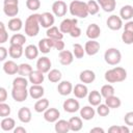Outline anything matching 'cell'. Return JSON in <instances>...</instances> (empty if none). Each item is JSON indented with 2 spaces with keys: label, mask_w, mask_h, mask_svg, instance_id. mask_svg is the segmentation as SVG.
I'll use <instances>...</instances> for the list:
<instances>
[{
  "label": "cell",
  "mask_w": 133,
  "mask_h": 133,
  "mask_svg": "<svg viewBox=\"0 0 133 133\" xmlns=\"http://www.w3.org/2000/svg\"><path fill=\"white\" fill-rule=\"evenodd\" d=\"M39 14L30 15L25 22V33L28 36H36L39 32Z\"/></svg>",
  "instance_id": "cell-1"
},
{
  "label": "cell",
  "mask_w": 133,
  "mask_h": 133,
  "mask_svg": "<svg viewBox=\"0 0 133 133\" xmlns=\"http://www.w3.org/2000/svg\"><path fill=\"white\" fill-rule=\"evenodd\" d=\"M104 77L108 83L122 82L127 78V71L122 66H115L111 70L106 71Z\"/></svg>",
  "instance_id": "cell-2"
},
{
  "label": "cell",
  "mask_w": 133,
  "mask_h": 133,
  "mask_svg": "<svg viewBox=\"0 0 133 133\" xmlns=\"http://www.w3.org/2000/svg\"><path fill=\"white\" fill-rule=\"evenodd\" d=\"M70 12L72 16L74 17H78V18H86L89 14H88V9H87V4L83 1H79V0H74L70 3L69 6Z\"/></svg>",
  "instance_id": "cell-3"
},
{
  "label": "cell",
  "mask_w": 133,
  "mask_h": 133,
  "mask_svg": "<svg viewBox=\"0 0 133 133\" xmlns=\"http://www.w3.org/2000/svg\"><path fill=\"white\" fill-rule=\"evenodd\" d=\"M104 59L108 64L116 65L117 63L121 62L122 54H121L119 50H117L116 48H109L104 53Z\"/></svg>",
  "instance_id": "cell-4"
},
{
  "label": "cell",
  "mask_w": 133,
  "mask_h": 133,
  "mask_svg": "<svg viewBox=\"0 0 133 133\" xmlns=\"http://www.w3.org/2000/svg\"><path fill=\"white\" fill-rule=\"evenodd\" d=\"M29 90L27 87H15L12 86L11 89V97L16 102H24L28 97Z\"/></svg>",
  "instance_id": "cell-5"
},
{
  "label": "cell",
  "mask_w": 133,
  "mask_h": 133,
  "mask_svg": "<svg viewBox=\"0 0 133 133\" xmlns=\"http://www.w3.org/2000/svg\"><path fill=\"white\" fill-rule=\"evenodd\" d=\"M68 10L66 3L62 0H57L52 4V11L56 17H64Z\"/></svg>",
  "instance_id": "cell-6"
},
{
  "label": "cell",
  "mask_w": 133,
  "mask_h": 133,
  "mask_svg": "<svg viewBox=\"0 0 133 133\" xmlns=\"http://www.w3.org/2000/svg\"><path fill=\"white\" fill-rule=\"evenodd\" d=\"M106 24H107L108 28L111 30H119L123 27V20L121 17H118L116 15H112V16L108 17Z\"/></svg>",
  "instance_id": "cell-7"
},
{
  "label": "cell",
  "mask_w": 133,
  "mask_h": 133,
  "mask_svg": "<svg viewBox=\"0 0 133 133\" xmlns=\"http://www.w3.org/2000/svg\"><path fill=\"white\" fill-rule=\"evenodd\" d=\"M54 15L49 12V11H46V12H43L39 16V23H41V26L44 27V28H50L52 27V25L54 24Z\"/></svg>",
  "instance_id": "cell-8"
},
{
  "label": "cell",
  "mask_w": 133,
  "mask_h": 133,
  "mask_svg": "<svg viewBox=\"0 0 133 133\" xmlns=\"http://www.w3.org/2000/svg\"><path fill=\"white\" fill-rule=\"evenodd\" d=\"M84 50H85V53L89 56L96 55L100 50V43L97 42L96 39H89L85 43Z\"/></svg>",
  "instance_id": "cell-9"
},
{
  "label": "cell",
  "mask_w": 133,
  "mask_h": 133,
  "mask_svg": "<svg viewBox=\"0 0 133 133\" xmlns=\"http://www.w3.org/2000/svg\"><path fill=\"white\" fill-rule=\"evenodd\" d=\"M62 107H63V110L64 111L69 112V113H74V112H76V111L79 110L80 104H79V102L77 100L70 98V99H68V100H65L63 102Z\"/></svg>",
  "instance_id": "cell-10"
},
{
  "label": "cell",
  "mask_w": 133,
  "mask_h": 133,
  "mask_svg": "<svg viewBox=\"0 0 133 133\" xmlns=\"http://www.w3.org/2000/svg\"><path fill=\"white\" fill-rule=\"evenodd\" d=\"M77 23H78L77 19H64V20L60 23L59 29H60V31H61L62 33H70L71 30H72L75 26H77Z\"/></svg>",
  "instance_id": "cell-11"
},
{
  "label": "cell",
  "mask_w": 133,
  "mask_h": 133,
  "mask_svg": "<svg viewBox=\"0 0 133 133\" xmlns=\"http://www.w3.org/2000/svg\"><path fill=\"white\" fill-rule=\"evenodd\" d=\"M59 62L62 65H70L74 60V54L69 50H62L58 54Z\"/></svg>",
  "instance_id": "cell-12"
},
{
  "label": "cell",
  "mask_w": 133,
  "mask_h": 133,
  "mask_svg": "<svg viewBox=\"0 0 133 133\" xmlns=\"http://www.w3.org/2000/svg\"><path fill=\"white\" fill-rule=\"evenodd\" d=\"M51 64H52V63H51L50 58H48V57H46V56L41 57V58H38L37 61H36V70L43 72L44 74H45V73H48V72L50 71V69H51Z\"/></svg>",
  "instance_id": "cell-13"
},
{
  "label": "cell",
  "mask_w": 133,
  "mask_h": 133,
  "mask_svg": "<svg viewBox=\"0 0 133 133\" xmlns=\"http://www.w3.org/2000/svg\"><path fill=\"white\" fill-rule=\"evenodd\" d=\"M60 116V112L58 109L56 108H48L45 112H44V118L45 121L49 122V123H55L58 121Z\"/></svg>",
  "instance_id": "cell-14"
},
{
  "label": "cell",
  "mask_w": 133,
  "mask_h": 133,
  "mask_svg": "<svg viewBox=\"0 0 133 133\" xmlns=\"http://www.w3.org/2000/svg\"><path fill=\"white\" fill-rule=\"evenodd\" d=\"M79 79H80V81L82 83H86V84L92 83L95 81V79H96V74L91 70H84V71H82L80 73Z\"/></svg>",
  "instance_id": "cell-15"
},
{
  "label": "cell",
  "mask_w": 133,
  "mask_h": 133,
  "mask_svg": "<svg viewBox=\"0 0 133 133\" xmlns=\"http://www.w3.org/2000/svg\"><path fill=\"white\" fill-rule=\"evenodd\" d=\"M73 94L75 95L76 98L78 99H83L88 95V89L87 86L84 83H78L75 85V87L73 88Z\"/></svg>",
  "instance_id": "cell-16"
},
{
  "label": "cell",
  "mask_w": 133,
  "mask_h": 133,
  "mask_svg": "<svg viewBox=\"0 0 133 133\" xmlns=\"http://www.w3.org/2000/svg\"><path fill=\"white\" fill-rule=\"evenodd\" d=\"M45 94V89L41 84H32V86H30L29 88V95L32 99L37 100L41 99Z\"/></svg>",
  "instance_id": "cell-17"
},
{
  "label": "cell",
  "mask_w": 133,
  "mask_h": 133,
  "mask_svg": "<svg viewBox=\"0 0 133 133\" xmlns=\"http://www.w3.org/2000/svg\"><path fill=\"white\" fill-rule=\"evenodd\" d=\"M101 34V29L99 27V25L92 23L90 25H88V27L86 28V35L89 39H96L100 36Z\"/></svg>",
  "instance_id": "cell-18"
},
{
  "label": "cell",
  "mask_w": 133,
  "mask_h": 133,
  "mask_svg": "<svg viewBox=\"0 0 133 133\" xmlns=\"http://www.w3.org/2000/svg\"><path fill=\"white\" fill-rule=\"evenodd\" d=\"M31 117H32L31 111H30V109L28 107H21L19 109V111H18V118L20 119V122L27 124V123H29L31 121Z\"/></svg>",
  "instance_id": "cell-19"
},
{
  "label": "cell",
  "mask_w": 133,
  "mask_h": 133,
  "mask_svg": "<svg viewBox=\"0 0 133 133\" xmlns=\"http://www.w3.org/2000/svg\"><path fill=\"white\" fill-rule=\"evenodd\" d=\"M3 71L7 75H15L19 72V65L14 60H7L3 63Z\"/></svg>",
  "instance_id": "cell-20"
},
{
  "label": "cell",
  "mask_w": 133,
  "mask_h": 133,
  "mask_svg": "<svg viewBox=\"0 0 133 133\" xmlns=\"http://www.w3.org/2000/svg\"><path fill=\"white\" fill-rule=\"evenodd\" d=\"M53 48L52 46V38L50 37H46V38H42L38 42V49L42 53L47 54L51 51V49Z\"/></svg>",
  "instance_id": "cell-21"
},
{
  "label": "cell",
  "mask_w": 133,
  "mask_h": 133,
  "mask_svg": "<svg viewBox=\"0 0 133 133\" xmlns=\"http://www.w3.org/2000/svg\"><path fill=\"white\" fill-rule=\"evenodd\" d=\"M44 73L36 70V71H32V73L28 76V80L30 83L32 84H42L44 82Z\"/></svg>",
  "instance_id": "cell-22"
},
{
  "label": "cell",
  "mask_w": 133,
  "mask_h": 133,
  "mask_svg": "<svg viewBox=\"0 0 133 133\" xmlns=\"http://www.w3.org/2000/svg\"><path fill=\"white\" fill-rule=\"evenodd\" d=\"M57 90L61 96H68L73 91V85L70 81H61L57 86Z\"/></svg>",
  "instance_id": "cell-23"
},
{
  "label": "cell",
  "mask_w": 133,
  "mask_h": 133,
  "mask_svg": "<svg viewBox=\"0 0 133 133\" xmlns=\"http://www.w3.org/2000/svg\"><path fill=\"white\" fill-rule=\"evenodd\" d=\"M54 129L57 133H68L69 131H71L70 123L65 119H58L57 122H55Z\"/></svg>",
  "instance_id": "cell-24"
},
{
  "label": "cell",
  "mask_w": 133,
  "mask_h": 133,
  "mask_svg": "<svg viewBox=\"0 0 133 133\" xmlns=\"http://www.w3.org/2000/svg\"><path fill=\"white\" fill-rule=\"evenodd\" d=\"M23 52H24V49H23V46H21V45H10L8 48L9 56L15 59L20 58L23 55Z\"/></svg>",
  "instance_id": "cell-25"
},
{
  "label": "cell",
  "mask_w": 133,
  "mask_h": 133,
  "mask_svg": "<svg viewBox=\"0 0 133 133\" xmlns=\"http://www.w3.org/2000/svg\"><path fill=\"white\" fill-rule=\"evenodd\" d=\"M38 51H39V49L35 45H28L25 48L24 53H25V56H26L27 59L33 60L38 56Z\"/></svg>",
  "instance_id": "cell-26"
},
{
  "label": "cell",
  "mask_w": 133,
  "mask_h": 133,
  "mask_svg": "<svg viewBox=\"0 0 133 133\" xmlns=\"http://www.w3.org/2000/svg\"><path fill=\"white\" fill-rule=\"evenodd\" d=\"M96 114V110L91 106H84L80 109V116L85 121L92 119Z\"/></svg>",
  "instance_id": "cell-27"
},
{
  "label": "cell",
  "mask_w": 133,
  "mask_h": 133,
  "mask_svg": "<svg viewBox=\"0 0 133 133\" xmlns=\"http://www.w3.org/2000/svg\"><path fill=\"white\" fill-rule=\"evenodd\" d=\"M98 3L106 12H111L115 9L116 1L115 0H98Z\"/></svg>",
  "instance_id": "cell-28"
},
{
  "label": "cell",
  "mask_w": 133,
  "mask_h": 133,
  "mask_svg": "<svg viewBox=\"0 0 133 133\" xmlns=\"http://www.w3.org/2000/svg\"><path fill=\"white\" fill-rule=\"evenodd\" d=\"M46 34H47V37H50L53 39H62V37H63V33L56 26H52V27L48 28Z\"/></svg>",
  "instance_id": "cell-29"
},
{
  "label": "cell",
  "mask_w": 133,
  "mask_h": 133,
  "mask_svg": "<svg viewBox=\"0 0 133 133\" xmlns=\"http://www.w3.org/2000/svg\"><path fill=\"white\" fill-rule=\"evenodd\" d=\"M101 101H102V95L98 90H91L88 94V103L91 106H98L99 104H101Z\"/></svg>",
  "instance_id": "cell-30"
},
{
  "label": "cell",
  "mask_w": 133,
  "mask_h": 133,
  "mask_svg": "<svg viewBox=\"0 0 133 133\" xmlns=\"http://www.w3.org/2000/svg\"><path fill=\"white\" fill-rule=\"evenodd\" d=\"M48 108H49V100L48 99H45V98H41L34 104V110L36 112H38V113L45 112Z\"/></svg>",
  "instance_id": "cell-31"
},
{
  "label": "cell",
  "mask_w": 133,
  "mask_h": 133,
  "mask_svg": "<svg viewBox=\"0 0 133 133\" xmlns=\"http://www.w3.org/2000/svg\"><path fill=\"white\" fill-rule=\"evenodd\" d=\"M0 126L3 131H11V130H14V128L16 126V122L12 117L6 116V117H3V119L1 121Z\"/></svg>",
  "instance_id": "cell-32"
},
{
  "label": "cell",
  "mask_w": 133,
  "mask_h": 133,
  "mask_svg": "<svg viewBox=\"0 0 133 133\" xmlns=\"http://www.w3.org/2000/svg\"><path fill=\"white\" fill-rule=\"evenodd\" d=\"M69 123H70V128H71V131H74V132H77V131H80L82 129V119L81 117L79 116H73L69 119Z\"/></svg>",
  "instance_id": "cell-33"
},
{
  "label": "cell",
  "mask_w": 133,
  "mask_h": 133,
  "mask_svg": "<svg viewBox=\"0 0 133 133\" xmlns=\"http://www.w3.org/2000/svg\"><path fill=\"white\" fill-rule=\"evenodd\" d=\"M119 17L122 20L129 21L133 17V7L131 5H124L119 10Z\"/></svg>",
  "instance_id": "cell-34"
},
{
  "label": "cell",
  "mask_w": 133,
  "mask_h": 133,
  "mask_svg": "<svg viewBox=\"0 0 133 133\" xmlns=\"http://www.w3.org/2000/svg\"><path fill=\"white\" fill-rule=\"evenodd\" d=\"M8 29L10 31H19L23 27V22L20 18H12L8 21Z\"/></svg>",
  "instance_id": "cell-35"
},
{
  "label": "cell",
  "mask_w": 133,
  "mask_h": 133,
  "mask_svg": "<svg viewBox=\"0 0 133 133\" xmlns=\"http://www.w3.org/2000/svg\"><path fill=\"white\" fill-rule=\"evenodd\" d=\"M105 104L109 108H118L122 105V101L118 97H115L114 95L111 97H108L105 99Z\"/></svg>",
  "instance_id": "cell-36"
},
{
  "label": "cell",
  "mask_w": 133,
  "mask_h": 133,
  "mask_svg": "<svg viewBox=\"0 0 133 133\" xmlns=\"http://www.w3.org/2000/svg\"><path fill=\"white\" fill-rule=\"evenodd\" d=\"M61 77H62L61 72L59 70H57V69H53V70L48 72V79L52 83H56V82L60 81Z\"/></svg>",
  "instance_id": "cell-37"
},
{
  "label": "cell",
  "mask_w": 133,
  "mask_h": 133,
  "mask_svg": "<svg viewBox=\"0 0 133 133\" xmlns=\"http://www.w3.org/2000/svg\"><path fill=\"white\" fill-rule=\"evenodd\" d=\"M3 11L7 17H16L19 12V7L18 5L6 4V5H3Z\"/></svg>",
  "instance_id": "cell-38"
},
{
  "label": "cell",
  "mask_w": 133,
  "mask_h": 133,
  "mask_svg": "<svg viewBox=\"0 0 133 133\" xmlns=\"http://www.w3.org/2000/svg\"><path fill=\"white\" fill-rule=\"evenodd\" d=\"M25 42H26V37L22 33H16V34H14L10 37V41H9L10 45H21V46H23L25 44Z\"/></svg>",
  "instance_id": "cell-39"
},
{
  "label": "cell",
  "mask_w": 133,
  "mask_h": 133,
  "mask_svg": "<svg viewBox=\"0 0 133 133\" xmlns=\"http://www.w3.org/2000/svg\"><path fill=\"white\" fill-rule=\"evenodd\" d=\"M32 66L28 63H21L19 65V72L18 74L20 76H23V77H26V76H29L31 73H32Z\"/></svg>",
  "instance_id": "cell-40"
},
{
  "label": "cell",
  "mask_w": 133,
  "mask_h": 133,
  "mask_svg": "<svg viewBox=\"0 0 133 133\" xmlns=\"http://www.w3.org/2000/svg\"><path fill=\"white\" fill-rule=\"evenodd\" d=\"M101 95L105 99L108 98V97L113 96L114 95V87L111 84H105V85H103L102 88H101Z\"/></svg>",
  "instance_id": "cell-41"
},
{
  "label": "cell",
  "mask_w": 133,
  "mask_h": 133,
  "mask_svg": "<svg viewBox=\"0 0 133 133\" xmlns=\"http://www.w3.org/2000/svg\"><path fill=\"white\" fill-rule=\"evenodd\" d=\"M73 54L75 55L76 58L80 59V58H82L84 56L85 50H84V48L80 44H74L73 45Z\"/></svg>",
  "instance_id": "cell-42"
},
{
  "label": "cell",
  "mask_w": 133,
  "mask_h": 133,
  "mask_svg": "<svg viewBox=\"0 0 133 133\" xmlns=\"http://www.w3.org/2000/svg\"><path fill=\"white\" fill-rule=\"evenodd\" d=\"M87 9H88V14L89 15H96L99 12V9H100V6H99V3L94 1V0H89L87 3Z\"/></svg>",
  "instance_id": "cell-43"
},
{
  "label": "cell",
  "mask_w": 133,
  "mask_h": 133,
  "mask_svg": "<svg viewBox=\"0 0 133 133\" xmlns=\"http://www.w3.org/2000/svg\"><path fill=\"white\" fill-rule=\"evenodd\" d=\"M12 86H15V87H27L28 86V80L23 76L17 77L12 81Z\"/></svg>",
  "instance_id": "cell-44"
},
{
  "label": "cell",
  "mask_w": 133,
  "mask_h": 133,
  "mask_svg": "<svg viewBox=\"0 0 133 133\" xmlns=\"http://www.w3.org/2000/svg\"><path fill=\"white\" fill-rule=\"evenodd\" d=\"M122 41L124 44L126 45H131L133 44V32L124 30V32L122 33Z\"/></svg>",
  "instance_id": "cell-45"
},
{
  "label": "cell",
  "mask_w": 133,
  "mask_h": 133,
  "mask_svg": "<svg viewBox=\"0 0 133 133\" xmlns=\"http://www.w3.org/2000/svg\"><path fill=\"white\" fill-rule=\"evenodd\" d=\"M110 112V108L106 105V104H99L98 108H97V113L100 116H106L108 115Z\"/></svg>",
  "instance_id": "cell-46"
},
{
  "label": "cell",
  "mask_w": 133,
  "mask_h": 133,
  "mask_svg": "<svg viewBox=\"0 0 133 133\" xmlns=\"http://www.w3.org/2000/svg\"><path fill=\"white\" fill-rule=\"evenodd\" d=\"M10 114V107L8 104L2 102L0 103V116L1 117H6Z\"/></svg>",
  "instance_id": "cell-47"
},
{
  "label": "cell",
  "mask_w": 133,
  "mask_h": 133,
  "mask_svg": "<svg viewBox=\"0 0 133 133\" xmlns=\"http://www.w3.org/2000/svg\"><path fill=\"white\" fill-rule=\"evenodd\" d=\"M26 6L30 10H37L41 7V1L39 0H26Z\"/></svg>",
  "instance_id": "cell-48"
},
{
  "label": "cell",
  "mask_w": 133,
  "mask_h": 133,
  "mask_svg": "<svg viewBox=\"0 0 133 133\" xmlns=\"http://www.w3.org/2000/svg\"><path fill=\"white\" fill-rule=\"evenodd\" d=\"M7 38H8V34H7L6 30H5L4 24L1 22L0 23V43L1 44H4L7 41Z\"/></svg>",
  "instance_id": "cell-49"
},
{
  "label": "cell",
  "mask_w": 133,
  "mask_h": 133,
  "mask_svg": "<svg viewBox=\"0 0 133 133\" xmlns=\"http://www.w3.org/2000/svg\"><path fill=\"white\" fill-rule=\"evenodd\" d=\"M52 46L54 49L58 50L59 52L64 49V43L62 42V39H53L52 38Z\"/></svg>",
  "instance_id": "cell-50"
},
{
  "label": "cell",
  "mask_w": 133,
  "mask_h": 133,
  "mask_svg": "<svg viewBox=\"0 0 133 133\" xmlns=\"http://www.w3.org/2000/svg\"><path fill=\"white\" fill-rule=\"evenodd\" d=\"M125 124L127 126H133V111H129L124 116Z\"/></svg>",
  "instance_id": "cell-51"
},
{
  "label": "cell",
  "mask_w": 133,
  "mask_h": 133,
  "mask_svg": "<svg viewBox=\"0 0 133 133\" xmlns=\"http://www.w3.org/2000/svg\"><path fill=\"white\" fill-rule=\"evenodd\" d=\"M70 35H71L72 37H79V36L81 35V29H80L78 26H75V27L71 30Z\"/></svg>",
  "instance_id": "cell-52"
},
{
  "label": "cell",
  "mask_w": 133,
  "mask_h": 133,
  "mask_svg": "<svg viewBox=\"0 0 133 133\" xmlns=\"http://www.w3.org/2000/svg\"><path fill=\"white\" fill-rule=\"evenodd\" d=\"M6 98H7V91L4 87H1L0 88V103L5 102Z\"/></svg>",
  "instance_id": "cell-53"
},
{
  "label": "cell",
  "mask_w": 133,
  "mask_h": 133,
  "mask_svg": "<svg viewBox=\"0 0 133 133\" xmlns=\"http://www.w3.org/2000/svg\"><path fill=\"white\" fill-rule=\"evenodd\" d=\"M7 54H8V52H7L6 48L0 47V60H1V61H4V60H5Z\"/></svg>",
  "instance_id": "cell-54"
},
{
  "label": "cell",
  "mask_w": 133,
  "mask_h": 133,
  "mask_svg": "<svg viewBox=\"0 0 133 133\" xmlns=\"http://www.w3.org/2000/svg\"><path fill=\"white\" fill-rule=\"evenodd\" d=\"M108 132H110V133H121V127L119 126H111L108 129Z\"/></svg>",
  "instance_id": "cell-55"
},
{
  "label": "cell",
  "mask_w": 133,
  "mask_h": 133,
  "mask_svg": "<svg viewBox=\"0 0 133 133\" xmlns=\"http://www.w3.org/2000/svg\"><path fill=\"white\" fill-rule=\"evenodd\" d=\"M125 30L130 31V32H133V21H128L125 24Z\"/></svg>",
  "instance_id": "cell-56"
},
{
  "label": "cell",
  "mask_w": 133,
  "mask_h": 133,
  "mask_svg": "<svg viewBox=\"0 0 133 133\" xmlns=\"http://www.w3.org/2000/svg\"><path fill=\"white\" fill-rule=\"evenodd\" d=\"M10 4V5H18L19 0H3V5Z\"/></svg>",
  "instance_id": "cell-57"
},
{
  "label": "cell",
  "mask_w": 133,
  "mask_h": 133,
  "mask_svg": "<svg viewBox=\"0 0 133 133\" xmlns=\"http://www.w3.org/2000/svg\"><path fill=\"white\" fill-rule=\"evenodd\" d=\"M96 132H98V133H104L105 131H104L103 128H100V127H96V128L90 129V133H96Z\"/></svg>",
  "instance_id": "cell-58"
},
{
  "label": "cell",
  "mask_w": 133,
  "mask_h": 133,
  "mask_svg": "<svg viewBox=\"0 0 133 133\" xmlns=\"http://www.w3.org/2000/svg\"><path fill=\"white\" fill-rule=\"evenodd\" d=\"M14 133H26V129L23 127H17L14 129Z\"/></svg>",
  "instance_id": "cell-59"
},
{
  "label": "cell",
  "mask_w": 133,
  "mask_h": 133,
  "mask_svg": "<svg viewBox=\"0 0 133 133\" xmlns=\"http://www.w3.org/2000/svg\"><path fill=\"white\" fill-rule=\"evenodd\" d=\"M121 127V133H129L130 130L127 126H119Z\"/></svg>",
  "instance_id": "cell-60"
},
{
  "label": "cell",
  "mask_w": 133,
  "mask_h": 133,
  "mask_svg": "<svg viewBox=\"0 0 133 133\" xmlns=\"http://www.w3.org/2000/svg\"><path fill=\"white\" fill-rule=\"evenodd\" d=\"M132 131H133V130H132Z\"/></svg>",
  "instance_id": "cell-61"
}]
</instances>
